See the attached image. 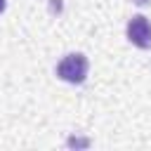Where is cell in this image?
<instances>
[{"label":"cell","instance_id":"6da1fadb","mask_svg":"<svg viewBox=\"0 0 151 151\" xmlns=\"http://www.w3.org/2000/svg\"><path fill=\"white\" fill-rule=\"evenodd\" d=\"M87 68H90L87 57L80 54V52H71V54H66V57L57 64V76H59L64 83L80 85V83H85V78H87Z\"/></svg>","mask_w":151,"mask_h":151},{"label":"cell","instance_id":"7a4b0ae2","mask_svg":"<svg viewBox=\"0 0 151 151\" xmlns=\"http://www.w3.org/2000/svg\"><path fill=\"white\" fill-rule=\"evenodd\" d=\"M125 33H127V40H130L134 47H139V50H149V47H151V21H149L146 17L134 14V17L127 21Z\"/></svg>","mask_w":151,"mask_h":151},{"label":"cell","instance_id":"3957f363","mask_svg":"<svg viewBox=\"0 0 151 151\" xmlns=\"http://www.w3.org/2000/svg\"><path fill=\"white\" fill-rule=\"evenodd\" d=\"M5 7H7V0H0V14L5 12Z\"/></svg>","mask_w":151,"mask_h":151},{"label":"cell","instance_id":"277c9868","mask_svg":"<svg viewBox=\"0 0 151 151\" xmlns=\"http://www.w3.org/2000/svg\"><path fill=\"white\" fill-rule=\"evenodd\" d=\"M137 5H146V2H151V0H134Z\"/></svg>","mask_w":151,"mask_h":151}]
</instances>
